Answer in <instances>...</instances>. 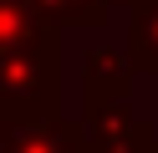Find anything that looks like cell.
<instances>
[{"instance_id":"cell-6","label":"cell","mask_w":158,"mask_h":153,"mask_svg":"<svg viewBox=\"0 0 158 153\" xmlns=\"http://www.w3.org/2000/svg\"><path fill=\"white\" fill-rule=\"evenodd\" d=\"M87 15H92V26H107V15H112V5H123V0H82Z\"/></svg>"},{"instance_id":"cell-5","label":"cell","mask_w":158,"mask_h":153,"mask_svg":"<svg viewBox=\"0 0 158 153\" xmlns=\"http://www.w3.org/2000/svg\"><path fill=\"white\" fill-rule=\"evenodd\" d=\"M36 10H41L46 20H56V26H92V15H87L82 0H31Z\"/></svg>"},{"instance_id":"cell-1","label":"cell","mask_w":158,"mask_h":153,"mask_svg":"<svg viewBox=\"0 0 158 153\" xmlns=\"http://www.w3.org/2000/svg\"><path fill=\"white\" fill-rule=\"evenodd\" d=\"M148 143H158V128L133 112L127 92L87 97V107H82V153H138Z\"/></svg>"},{"instance_id":"cell-2","label":"cell","mask_w":158,"mask_h":153,"mask_svg":"<svg viewBox=\"0 0 158 153\" xmlns=\"http://www.w3.org/2000/svg\"><path fill=\"white\" fill-rule=\"evenodd\" d=\"M0 153H82V122L61 117V107L0 102Z\"/></svg>"},{"instance_id":"cell-3","label":"cell","mask_w":158,"mask_h":153,"mask_svg":"<svg viewBox=\"0 0 158 153\" xmlns=\"http://www.w3.org/2000/svg\"><path fill=\"white\" fill-rule=\"evenodd\" d=\"M133 87V61H127V51H87L82 56V92L87 97H107V92H127Z\"/></svg>"},{"instance_id":"cell-7","label":"cell","mask_w":158,"mask_h":153,"mask_svg":"<svg viewBox=\"0 0 158 153\" xmlns=\"http://www.w3.org/2000/svg\"><path fill=\"white\" fill-rule=\"evenodd\" d=\"M138 153H158V143H148V148H138Z\"/></svg>"},{"instance_id":"cell-4","label":"cell","mask_w":158,"mask_h":153,"mask_svg":"<svg viewBox=\"0 0 158 153\" xmlns=\"http://www.w3.org/2000/svg\"><path fill=\"white\" fill-rule=\"evenodd\" d=\"M127 61L133 71H158V0H127Z\"/></svg>"}]
</instances>
